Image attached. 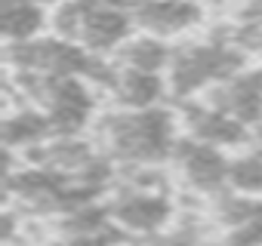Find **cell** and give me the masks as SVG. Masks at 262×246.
<instances>
[{
  "instance_id": "obj_1",
  "label": "cell",
  "mask_w": 262,
  "mask_h": 246,
  "mask_svg": "<svg viewBox=\"0 0 262 246\" xmlns=\"http://www.w3.org/2000/svg\"><path fill=\"white\" fill-rule=\"evenodd\" d=\"M90 136L96 145L123 169V166H170L173 148L182 136L176 105L158 108H102Z\"/></svg>"
},
{
  "instance_id": "obj_2",
  "label": "cell",
  "mask_w": 262,
  "mask_h": 246,
  "mask_svg": "<svg viewBox=\"0 0 262 246\" xmlns=\"http://www.w3.org/2000/svg\"><path fill=\"white\" fill-rule=\"evenodd\" d=\"M253 65V59L234 46L219 28H213L204 37H185L173 43V59L167 68V83H170V102H188L213 89L216 83L234 77Z\"/></svg>"
},
{
  "instance_id": "obj_3",
  "label": "cell",
  "mask_w": 262,
  "mask_h": 246,
  "mask_svg": "<svg viewBox=\"0 0 262 246\" xmlns=\"http://www.w3.org/2000/svg\"><path fill=\"white\" fill-rule=\"evenodd\" d=\"M7 83L19 89L22 102L37 105L56 136H83L102 111V92L86 77H59V74H28L7 71Z\"/></svg>"
},
{
  "instance_id": "obj_4",
  "label": "cell",
  "mask_w": 262,
  "mask_h": 246,
  "mask_svg": "<svg viewBox=\"0 0 262 246\" xmlns=\"http://www.w3.org/2000/svg\"><path fill=\"white\" fill-rule=\"evenodd\" d=\"M136 31L129 0H65L50 10V34L83 46L93 56H114Z\"/></svg>"
},
{
  "instance_id": "obj_5",
  "label": "cell",
  "mask_w": 262,
  "mask_h": 246,
  "mask_svg": "<svg viewBox=\"0 0 262 246\" xmlns=\"http://www.w3.org/2000/svg\"><path fill=\"white\" fill-rule=\"evenodd\" d=\"M102 56L86 53L83 46L40 34L25 43H7V71H28V74H59V77H86L93 83Z\"/></svg>"
},
{
  "instance_id": "obj_6",
  "label": "cell",
  "mask_w": 262,
  "mask_h": 246,
  "mask_svg": "<svg viewBox=\"0 0 262 246\" xmlns=\"http://www.w3.org/2000/svg\"><path fill=\"white\" fill-rule=\"evenodd\" d=\"M228 160H231L228 151L182 133L173 148L170 169H173V179H179L188 191L213 200L222 191H228Z\"/></svg>"
},
{
  "instance_id": "obj_7",
  "label": "cell",
  "mask_w": 262,
  "mask_h": 246,
  "mask_svg": "<svg viewBox=\"0 0 262 246\" xmlns=\"http://www.w3.org/2000/svg\"><path fill=\"white\" fill-rule=\"evenodd\" d=\"M176 111H179V123H182V133L198 139V142H207V145H216L222 151H241L253 142V133L247 123L234 120L231 114L213 108L210 102L204 99H188V102H176Z\"/></svg>"
},
{
  "instance_id": "obj_8",
  "label": "cell",
  "mask_w": 262,
  "mask_h": 246,
  "mask_svg": "<svg viewBox=\"0 0 262 246\" xmlns=\"http://www.w3.org/2000/svg\"><path fill=\"white\" fill-rule=\"evenodd\" d=\"M136 31L164 37L170 43L185 40L207 22V10L198 0H129Z\"/></svg>"
},
{
  "instance_id": "obj_9",
  "label": "cell",
  "mask_w": 262,
  "mask_h": 246,
  "mask_svg": "<svg viewBox=\"0 0 262 246\" xmlns=\"http://www.w3.org/2000/svg\"><path fill=\"white\" fill-rule=\"evenodd\" d=\"M198 99L210 102L213 108H219L225 114H231L234 120L247 123L250 130H262V62L247 65L244 71L216 83L213 89H207Z\"/></svg>"
},
{
  "instance_id": "obj_10",
  "label": "cell",
  "mask_w": 262,
  "mask_h": 246,
  "mask_svg": "<svg viewBox=\"0 0 262 246\" xmlns=\"http://www.w3.org/2000/svg\"><path fill=\"white\" fill-rule=\"evenodd\" d=\"M102 95L114 108L142 111V108L164 105L170 99V83H167V74H145V71H133V68H123V65L114 62L111 77H108Z\"/></svg>"
},
{
  "instance_id": "obj_11",
  "label": "cell",
  "mask_w": 262,
  "mask_h": 246,
  "mask_svg": "<svg viewBox=\"0 0 262 246\" xmlns=\"http://www.w3.org/2000/svg\"><path fill=\"white\" fill-rule=\"evenodd\" d=\"M56 133H53V123L50 117L31 105V102H19V105H10L7 108V117H4V142H7V151L10 154H31L34 148H40L43 142H50Z\"/></svg>"
},
{
  "instance_id": "obj_12",
  "label": "cell",
  "mask_w": 262,
  "mask_h": 246,
  "mask_svg": "<svg viewBox=\"0 0 262 246\" xmlns=\"http://www.w3.org/2000/svg\"><path fill=\"white\" fill-rule=\"evenodd\" d=\"M117 65L133 68V71H145V74H167L170 59H173V43L145 31H133L111 56Z\"/></svg>"
},
{
  "instance_id": "obj_13",
  "label": "cell",
  "mask_w": 262,
  "mask_h": 246,
  "mask_svg": "<svg viewBox=\"0 0 262 246\" xmlns=\"http://www.w3.org/2000/svg\"><path fill=\"white\" fill-rule=\"evenodd\" d=\"M0 28L7 43H25L50 28V10L37 0H4L0 4Z\"/></svg>"
},
{
  "instance_id": "obj_14",
  "label": "cell",
  "mask_w": 262,
  "mask_h": 246,
  "mask_svg": "<svg viewBox=\"0 0 262 246\" xmlns=\"http://www.w3.org/2000/svg\"><path fill=\"white\" fill-rule=\"evenodd\" d=\"M228 191L262 197V145H247L228 160Z\"/></svg>"
},
{
  "instance_id": "obj_15",
  "label": "cell",
  "mask_w": 262,
  "mask_h": 246,
  "mask_svg": "<svg viewBox=\"0 0 262 246\" xmlns=\"http://www.w3.org/2000/svg\"><path fill=\"white\" fill-rule=\"evenodd\" d=\"M210 246H262V212L241 225L216 231L210 237Z\"/></svg>"
},
{
  "instance_id": "obj_16",
  "label": "cell",
  "mask_w": 262,
  "mask_h": 246,
  "mask_svg": "<svg viewBox=\"0 0 262 246\" xmlns=\"http://www.w3.org/2000/svg\"><path fill=\"white\" fill-rule=\"evenodd\" d=\"M222 16L234 28H262V0H225Z\"/></svg>"
},
{
  "instance_id": "obj_17",
  "label": "cell",
  "mask_w": 262,
  "mask_h": 246,
  "mask_svg": "<svg viewBox=\"0 0 262 246\" xmlns=\"http://www.w3.org/2000/svg\"><path fill=\"white\" fill-rule=\"evenodd\" d=\"M37 4H40V7H47V10H56L59 4H65V0H37Z\"/></svg>"
},
{
  "instance_id": "obj_18",
  "label": "cell",
  "mask_w": 262,
  "mask_h": 246,
  "mask_svg": "<svg viewBox=\"0 0 262 246\" xmlns=\"http://www.w3.org/2000/svg\"><path fill=\"white\" fill-rule=\"evenodd\" d=\"M198 4H204V0H198Z\"/></svg>"
}]
</instances>
